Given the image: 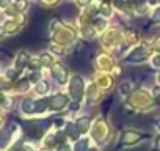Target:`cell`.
<instances>
[{"label":"cell","instance_id":"cell-1","mask_svg":"<svg viewBox=\"0 0 160 151\" xmlns=\"http://www.w3.org/2000/svg\"><path fill=\"white\" fill-rule=\"evenodd\" d=\"M82 93H83V82L78 76H74L72 81H71V95L75 101H80Z\"/></svg>","mask_w":160,"mask_h":151},{"label":"cell","instance_id":"cell-2","mask_svg":"<svg viewBox=\"0 0 160 151\" xmlns=\"http://www.w3.org/2000/svg\"><path fill=\"white\" fill-rule=\"evenodd\" d=\"M64 106H66V96H64V95H58V96H55V98L52 99V102H50V107L55 109V110L63 109Z\"/></svg>","mask_w":160,"mask_h":151},{"label":"cell","instance_id":"cell-3","mask_svg":"<svg viewBox=\"0 0 160 151\" xmlns=\"http://www.w3.org/2000/svg\"><path fill=\"white\" fill-rule=\"evenodd\" d=\"M53 74H55V77H57L58 82H61V84L66 82V71H64L60 65H55V66H53Z\"/></svg>","mask_w":160,"mask_h":151},{"label":"cell","instance_id":"cell-4","mask_svg":"<svg viewBox=\"0 0 160 151\" xmlns=\"http://www.w3.org/2000/svg\"><path fill=\"white\" fill-rule=\"evenodd\" d=\"M144 58H146V52H143L141 49H138V52L135 50L127 60H129V61H135V60L138 61V60H144Z\"/></svg>","mask_w":160,"mask_h":151},{"label":"cell","instance_id":"cell-5","mask_svg":"<svg viewBox=\"0 0 160 151\" xmlns=\"http://www.w3.org/2000/svg\"><path fill=\"white\" fill-rule=\"evenodd\" d=\"M28 63V55H27V52H21L19 54V57H18V69H21L22 66H25Z\"/></svg>","mask_w":160,"mask_h":151},{"label":"cell","instance_id":"cell-6","mask_svg":"<svg viewBox=\"0 0 160 151\" xmlns=\"http://www.w3.org/2000/svg\"><path fill=\"white\" fill-rule=\"evenodd\" d=\"M27 7H28V2H27V0H16V2H14L16 11H24V10H27Z\"/></svg>","mask_w":160,"mask_h":151},{"label":"cell","instance_id":"cell-7","mask_svg":"<svg viewBox=\"0 0 160 151\" xmlns=\"http://www.w3.org/2000/svg\"><path fill=\"white\" fill-rule=\"evenodd\" d=\"M22 109H24V112L30 113V112H33V110H35V102H33V101H30V99H27V101H24V102H22Z\"/></svg>","mask_w":160,"mask_h":151},{"label":"cell","instance_id":"cell-8","mask_svg":"<svg viewBox=\"0 0 160 151\" xmlns=\"http://www.w3.org/2000/svg\"><path fill=\"white\" fill-rule=\"evenodd\" d=\"M88 124H90L88 118H80V120L77 121V126H78V131H80V132L87 131V129H88Z\"/></svg>","mask_w":160,"mask_h":151},{"label":"cell","instance_id":"cell-9","mask_svg":"<svg viewBox=\"0 0 160 151\" xmlns=\"http://www.w3.org/2000/svg\"><path fill=\"white\" fill-rule=\"evenodd\" d=\"M3 29H5V32H8V33H14L19 27H18V24H14V22H7V24L3 25Z\"/></svg>","mask_w":160,"mask_h":151},{"label":"cell","instance_id":"cell-10","mask_svg":"<svg viewBox=\"0 0 160 151\" xmlns=\"http://www.w3.org/2000/svg\"><path fill=\"white\" fill-rule=\"evenodd\" d=\"M46 107H47V101H46V99L35 102V110H36V112H42V110H44Z\"/></svg>","mask_w":160,"mask_h":151},{"label":"cell","instance_id":"cell-11","mask_svg":"<svg viewBox=\"0 0 160 151\" xmlns=\"http://www.w3.org/2000/svg\"><path fill=\"white\" fill-rule=\"evenodd\" d=\"M88 145V140H80L77 145H75V151H83Z\"/></svg>","mask_w":160,"mask_h":151},{"label":"cell","instance_id":"cell-12","mask_svg":"<svg viewBox=\"0 0 160 151\" xmlns=\"http://www.w3.org/2000/svg\"><path fill=\"white\" fill-rule=\"evenodd\" d=\"M41 61H42L44 65H50V63H52V57L47 55V54H42V55H41Z\"/></svg>","mask_w":160,"mask_h":151},{"label":"cell","instance_id":"cell-13","mask_svg":"<svg viewBox=\"0 0 160 151\" xmlns=\"http://www.w3.org/2000/svg\"><path fill=\"white\" fill-rule=\"evenodd\" d=\"M47 91V82H39L38 84V93H46Z\"/></svg>","mask_w":160,"mask_h":151},{"label":"cell","instance_id":"cell-14","mask_svg":"<svg viewBox=\"0 0 160 151\" xmlns=\"http://www.w3.org/2000/svg\"><path fill=\"white\" fill-rule=\"evenodd\" d=\"M94 25H96L98 29H104V25H105V22H104L102 19H96V21H94Z\"/></svg>","mask_w":160,"mask_h":151},{"label":"cell","instance_id":"cell-15","mask_svg":"<svg viewBox=\"0 0 160 151\" xmlns=\"http://www.w3.org/2000/svg\"><path fill=\"white\" fill-rule=\"evenodd\" d=\"M152 21H154V22H158V21H160V8L155 10V14L152 16Z\"/></svg>","mask_w":160,"mask_h":151},{"label":"cell","instance_id":"cell-16","mask_svg":"<svg viewBox=\"0 0 160 151\" xmlns=\"http://www.w3.org/2000/svg\"><path fill=\"white\" fill-rule=\"evenodd\" d=\"M7 77H8V79H14V77H16V71H14V69H10V71L7 72Z\"/></svg>","mask_w":160,"mask_h":151},{"label":"cell","instance_id":"cell-17","mask_svg":"<svg viewBox=\"0 0 160 151\" xmlns=\"http://www.w3.org/2000/svg\"><path fill=\"white\" fill-rule=\"evenodd\" d=\"M27 87H28V82H27V81L19 82V90H27Z\"/></svg>","mask_w":160,"mask_h":151},{"label":"cell","instance_id":"cell-18","mask_svg":"<svg viewBox=\"0 0 160 151\" xmlns=\"http://www.w3.org/2000/svg\"><path fill=\"white\" fill-rule=\"evenodd\" d=\"M58 151H69V148H68L66 145H61V146L58 148Z\"/></svg>","mask_w":160,"mask_h":151},{"label":"cell","instance_id":"cell-19","mask_svg":"<svg viewBox=\"0 0 160 151\" xmlns=\"http://www.w3.org/2000/svg\"><path fill=\"white\" fill-rule=\"evenodd\" d=\"M78 3H80V5H88L90 0H78Z\"/></svg>","mask_w":160,"mask_h":151},{"label":"cell","instance_id":"cell-20","mask_svg":"<svg viewBox=\"0 0 160 151\" xmlns=\"http://www.w3.org/2000/svg\"><path fill=\"white\" fill-rule=\"evenodd\" d=\"M3 33H5V29H3L2 25H0V38H2V36H3Z\"/></svg>","mask_w":160,"mask_h":151},{"label":"cell","instance_id":"cell-21","mask_svg":"<svg viewBox=\"0 0 160 151\" xmlns=\"http://www.w3.org/2000/svg\"><path fill=\"white\" fill-rule=\"evenodd\" d=\"M155 146H157V149L160 151V137H157V145H155Z\"/></svg>","mask_w":160,"mask_h":151},{"label":"cell","instance_id":"cell-22","mask_svg":"<svg viewBox=\"0 0 160 151\" xmlns=\"http://www.w3.org/2000/svg\"><path fill=\"white\" fill-rule=\"evenodd\" d=\"M90 151H96V149H90Z\"/></svg>","mask_w":160,"mask_h":151}]
</instances>
